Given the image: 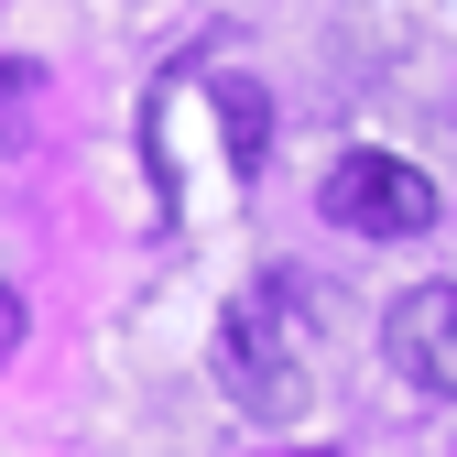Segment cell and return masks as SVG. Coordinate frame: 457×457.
Masks as SVG:
<instances>
[{"mask_svg":"<svg viewBox=\"0 0 457 457\" xmlns=\"http://www.w3.org/2000/svg\"><path fill=\"white\" fill-rule=\"evenodd\" d=\"M316 207H327V228H349V240H425L436 228V186L414 163H392V153H337Z\"/></svg>","mask_w":457,"mask_h":457,"instance_id":"1","label":"cell"},{"mask_svg":"<svg viewBox=\"0 0 457 457\" xmlns=\"http://www.w3.org/2000/svg\"><path fill=\"white\" fill-rule=\"evenodd\" d=\"M283 295H240L218 316V381L240 392V414H295L305 403V360H295V337L272 327Z\"/></svg>","mask_w":457,"mask_h":457,"instance_id":"2","label":"cell"},{"mask_svg":"<svg viewBox=\"0 0 457 457\" xmlns=\"http://www.w3.org/2000/svg\"><path fill=\"white\" fill-rule=\"evenodd\" d=\"M381 349H392V370H403V381L457 392V283H414V295L392 305Z\"/></svg>","mask_w":457,"mask_h":457,"instance_id":"3","label":"cell"},{"mask_svg":"<svg viewBox=\"0 0 457 457\" xmlns=\"http://www.w3.org/2000/svg\"><path fill=\"white\" fill-rule=\"evenodd\" d=\"M218 120H228V175H262V153H272V98H262V77H218Z\"/></svg>","mask_w":457,"mask_h":457,"instance_id":"4","label":"cell"},{"mask_svg":"<svg viewBox=\"0 0 457 457\" xmlns=\"http://www.w3.org/2000/svg\"><path fill=\"white\" fill-rule=\"evenodd\" d=\"M22 109H33V77H22V66H0V153H12V131H22Z\"/></svg>","mask_w":457,"mask_h":457,"instance_id":"5","label":"cell"},{"mask_svg":"<svg viewBox=\"0 0 457 457\" xmlns=\"http://www.w3.org/2000/svg\"><path fill=\"white\" fill-rule=\"evenodd\" d=\"M12 349H22V295L0 283V360H12Z\"/></svg>","mask_w":457,"mask_h":457,"instance_id":"6","label":"cell"}]
</instances>
